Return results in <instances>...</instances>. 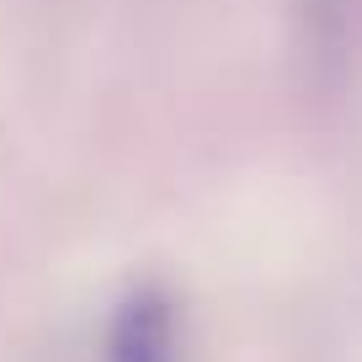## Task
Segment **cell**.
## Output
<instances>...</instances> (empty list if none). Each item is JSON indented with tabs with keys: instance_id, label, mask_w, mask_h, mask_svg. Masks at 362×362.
Instances as JSON below:
<instances>
[{
	"instance_id": "1",
	"label": "cell",
	"mask_w": 362,
	"mask_h": 362,
	"mask_svg": "<svg viewBox=\"0 0 362 362\" xmlns=\"http://www.w3.org/2000/svg\"><path fill=\"white\" fill-rule=\"evenodd\" d=\"M187 336H181L176 298L160 288H139L117 304L102 336V362H181Z\"/></svg>"
}]
</instances>
